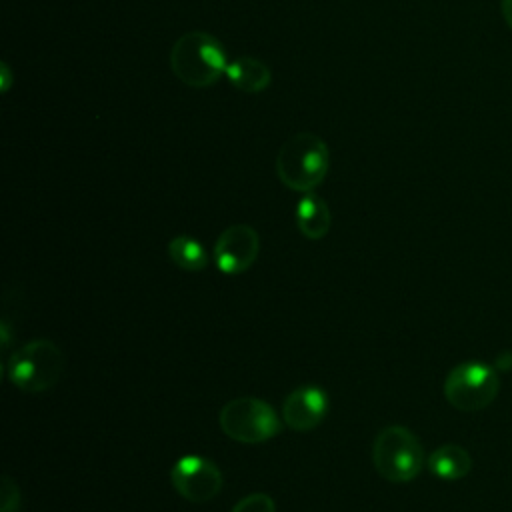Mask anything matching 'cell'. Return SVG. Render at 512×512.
<instances>
[{"instance_id":"obj_16","label":"cell","mask_w":512,"mask_h":512,"mask_svg":"<svg viewBox=\"0 0 512 512\" xmlns=\"http://www.w3.org/2000/svg\"><path fill=\"white\" fill-rule=\"evenodd\" d=\"M500 14L506 26L512 30V0H500Z\"/></svg>"},{"instance_id":"obj_9","label":"cell","mask_w":512,"mask_h":512,"mask_svg":"<svg viewBox=\"0 0 512 512\" xmlns=\"http://www.w3.org/2000/svg\"><path fill=\"white\" fill-rule=\"evenodd\" d=\"M328 394L318 386H300L282 402V420L288 428L306 432L316 428L328 412Z\"/></svg>"},{"instance_id":"obj_8","label":"cell","mask_w":512,"mask_h":512,"mask_svg":"<svg viewBox=\"0 0 512 512\" xmlns=\"http://www.w3.org/2000/svg\"><path fill=\"white\" fill-rule=\"evenodd\" d=\"M260 238L248 224L228 226L214 244V264L224 274H242L258 258Z\"/></svg>"},{"instance_id":"obj_13","label":"cell","mask_w":512,"mask_h":512,"mask_svg":"<svg viewBox=\"0 0 512 512\" xmlns=\"http://www.w3.org/2000/svg\"><path fill=\"white\" fill-rule=\"evenodd\" d=\"M168 256L170 260L186 270V272H200L208 266V254L204 250V246L190 238V236H174L168 244Z\"/></svg>"},{"instance_id":"obj_11","label":"cell","mask_w":512,"mask_h":512,"mask_svg":"<svg viewBox=\"0 0 512 512\" xmlns=\"http://www.w3.org/2000/svg\"><path fill=\"white\" fill-rule=\"evenodd\" d=\"M296 224L306 238L310 240L324 238L332 224V214L326 200L312 192L304 194L296 206Z\"/></svg>"},{"instance_id":"obj_5","label":"cell","mask_w":512,"mask_h":512,"mask_svg":"<svg viewBox=\"0 0 512 512\" xmlns=\"http://www.w3.org/2000/svg\"><path fill=\"white\" fill-rule=\"evenodd\" d=\"M500 392V376L494 366L468 360L454 366L444 380V398L460 412L488 408Z\"/></svg>"},{"instance_id":"obj_10","label":"cell","mask_w":512,"mask_h":512,"mask_svg":"<svg viewBox=\"0 0 512 512\" xmlns=\"http://www.w3.org/2000/svg\"><path fill=\"white\" fill-rule=\"evenodd\" d=\"M226 78L236 90L244 94H258L270 86L272 72L258 58L240 56L228 64Z\"/></svg>"},{"instance_id":"obj_17","label":"cell","mask_w":512,"mask_h":512,"mask_svg":"<svg viewBox=\"0 0 512 512\" xmlns=\"http://www.w3.org/2000/svg\"><path fill=\"white\" fill-rule=\"evenodd\" d=\"M2 82H0V88H2V92H6L8 88H10V84H12V74H10V68H8V64L6 62H2Z\"/></svg>"},{"instance_id":"obj_15","label":"cell","mask_w":512,"mask_h":512,"mask_svg":"<svg viewBox=\"0 0 512 512\" xmlns=\"http://www.w3.org/2000/svg\"><path fill=\"white\" fill-rule=\"evenodd\" d=\"M18 504H20L18 486H16V482H12V478L8 474H4L2 476V504H0V512H18Z\"/></svg>"},{"instance_id":"obj_4","label":"cell","mask_w":512,"mask_h":512,"mask_svg":"<svg viewBox=\"0 0 512 512\" xmlns=\"http://www.w3.org/2000/svg\"><path fill=\"white\" fill-rule=\"evenodd\" d=\"M64 372V354L52 340H32L20 346L8 360V378L22 392H44Z\"/></svg>"},{"instance_id":"obj_3","label":"cell","mask_w":512,"mask_h":512,"mask_svg":"<svg viewBox=\"0 0 512 512\" xmlns=\"http://www.w3.org/2000/svg\"><path fill=\"white\" fill-rule=\"evenodd\" d=\"M372 460L384 480L402 484L422 472L424 448L408 428L392 424L378 432L372 446Z\"/></svg>"},{"instance_id":"obj_7","label":"cell","mask_w":512,"mask_h":512,"mask_svg":"<svg viewBox=\"0 0 512 512\" xmlns=\"http://www.w3.org/2000/svg\"><path fill=\"white\" fill-rule=\"evenodd\" d=\"M170 480L174 490L194 504L212 500L224 482L220 468L198 454H186L176 460L170 470Z\"/></svg>"},{"instance_id":"obj_1","label":"cell","mask_w":512,"mask_h":512,"mask_svg":"<svg viewBox=\"0 0 512 512\" xmlns=\"http://www.w3.org/2000/svg\"><path fill=\"white\" fill-rule=\"evenodd\" d=\"M228 58L218 38L208 32H184L170 50V68L174 76L190 88H206L226 74Z\"/></svg>"},{"instance_id":"obj_12","label":"cell","mask_w":512,"mask_h":512,"mask_svg":"<svg viewBox=\"0 0 512 512\" xmlns=\"http://www.w3.org/2000/svg\"><path fill=\"white\" fill-rule=\"evenodd\" d=\"M428 470L442 480H460L472 470V456L460 444H442L426 460Z\"/></svg>"},{"instance_id":"obj_2","label":"cell","mask_w":512,"mask_h":512,"mask_svg":"<svg viewBox=\"0 0 512 512\" xmlns=\"http://www.w3.org/2000/svg\"><path fill=\"white\" fill-rule=\"evenodd\" d=\"M330 168L326 142L314 132L290 136L276 154V174L280 182L294 192H312L318 188Z\"/></svg>"},{"instance_id":"obj_6","label":"cell","mask_w":512,"mask_h":512,"mask_svg":"<svg viewBox=\"0 0 512 512\" xmlns=\"http://www.w3.org/2000/svg\"><path fill=\"white\" fill-rule=\"evenodd\" d=\"M222 432L242 444H258L274 438L282 422L274 408L254 396H240L226 402L218 414Z\"/></svg>"},{"instance_id":"obj_14","label":"cell","mask_w":512,"mask_h":512,"mask_svg":"<svg viewBox=\"0 0 512 512\" xmlns=\"http://www.w3.org/2000/svg\"><path fill=\"white\" fill-rule=\"evenodd\" d=\"M230 512H276V504L268 494L254 492L238 500Z\"/></svg>"}]
</instances>
